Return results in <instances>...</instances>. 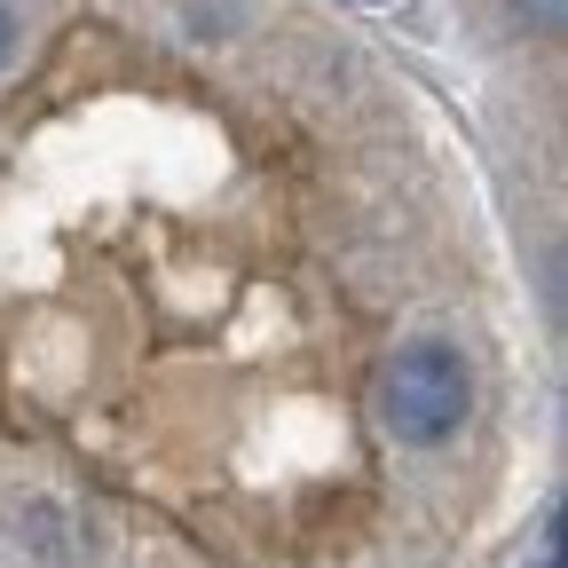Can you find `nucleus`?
<instances>
[{
	"mask_svg": "<svg viewBox=\"0 0 568 568\" xmlns=\"http://www.w3.org/2000/svg\"><path fill=\"white\" fill-rule=\"evenodd\" d=\"M537 568H560V560H537Z\"/></svg>",
	"mask_w": 568,
	"mask_h": 568,
	"instance_id": "4",
	"label": "nucleus"
},
{
	"mask_svg": "<svg viewBox=\"0 0 568 568\" xmlns=\"http://www.w3.org/2000/svg\"><path fill=\"white\" fill-rule=\"evenodd\" d=\"M9 48H17V17L0 9V63H9Z\"/></svg>",
	"mask_w": 568,
	"mask_h": 568,
	"instance_id": "3",
	"label": "nucleus"
},
{
	"mask_svg": "<svg viewBox=\"0 0 568 568\" xmlns=\"http://www.w3.org/2000/svg\"><path fill=\"white\" fill-rule=\"evenodd\" d=\"M521 17H529L537 32H560V17H568V0H521Z\"/></svg>",
	"mask_w": 568,
	"mask_h": 568,
	"instance_id": "2",
	"label": "nucleus"
},
{
	"mask_svg": "<svg viewBox=\"0 0 568 568\" xmlns=\"http://www.w3.org/2000/svg\"><path fill=\"white\" fill-rule=\"evenodd\" d=\"M474 410V372H466V355L450 339H410L387 355V372H379V426L395 443L410 450H435L450 443L458 426Z\"/></svg>",
	"mask_w": 568,
	"mask_h": 568,
	"instance_id": "1",
	"label": "nucleus"
}]
</instances>
